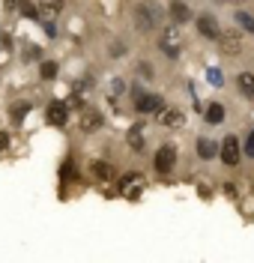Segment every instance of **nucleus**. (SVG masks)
Listing matches in <instances>:
<instances>
[{
	"mask_svg": "<svg viewBox=\"0 0 254 263\" xmlns=\"http://www.w3.org/2000/svg\"><path fill=\"white\" fill-rule=\"evenodd\" d=\"M237 84H239V90H242L245 96H248V99H254V75H251V72H239Z\"/></svg>",
	"mask_w": 254,
	"mask_h": 263,
	"instance_id": "nucleus-14",
	"label": "nucleus"
},
{
	"mask_svg": "<svg viewBox=\"0 0 254 263\" xmlns=\"http://www.w3.org/2000/svg\"><path fill=\"white\" fill-rule=\"evenodd\" d=\"M224 3H242V0H224Z\"/></svg>",
	"mask_w": 254,
	"mask_h": 263,
	"instance_id": "nucleus-29",
	"label": "nucleus"
},
{
	"mask_svg": "<svg viewBox=\"0 0 254 263\" xmlns=\"http://www.w3.org/2000/svg\"><path fill=\"white\" fill-rule=\"evenodd\" d=\"M221 120H224V108H221L219 102H216V105H209V108H206V123H212V126H219Z\"/></svg>",
	"mask_w": 254,
	"mask_h": 263,
	"instance_id": "nucleus-15",
	"label": "nucleus"
},
{
	"mask_svg": "<svg viewBox=\"0 0 254 263\" xmlns=\"http://www.w3.org/2000/svg\"><path fill=\"white\" fill-rule=\"evenodd\" d=\"M24 111H30V105H18L15 111H12V117H15V120H21V117H24Z\"/></svg>",
	"mask_w": 254,
	"mask_h": 263,
	"instance_id": "nucleus-25",
	"label": "nucleus"
},
{
	"mask_svg": "<svg viewBox=\"0 0 254 263\" xmlns=\"http://www.w3.org/2000/svg\"><path fill=\"white\" fill-rule=\"evenodd\" d=\"M54 75H57V63H42V78H45V81H51Z\"/></svg>",
	"mask_w": 254,
	"mask_h": 263,
	"instance_id": "nucleus-21",
	"label": "nucleus"
},
{
	"mask_svg": "<svg viewBox=\"0 0 254 263\" xmlns=\"http://www.w3.org/2000/svg\"><path fill=\"white\" fill-rule=\"evenodd\" d=\"M18 9H21V15H27V18L39 15V9H36V6L30 3V0H21V6H18Z\"/></svg>",
	"mask_w": 254,
	"mask_h": 263,
	"instance_id": "nucleus-20",
	"label": "nucleus"
},
{
	"mask_svg": "<svg viewBox=\"0 0 254 263\" xmlns=\"http://www.w3.org/2000/svg\"><path fill=\"white\" fill-rule=\"evenodd\" d=\"M198 30H201V36H206V39H219V24H216V18L209 15H201L198 18Z\"/></svg>",
	"mask_w": 254,
	"mask_h": 263,
	"instance_id": "nucleus-7",
	"label": "nucleus"
},
{
	"mask_svg": "<svg viewBox=\"0 0 254 263\" xmlns=\"http://www.w3.org/2000/svg\"><path fill=\"white\" fill-rule=\"evenodd\" d=\"M138 111H141V114L162 111V96H141V99H138Z\"/></svg>",
	"mask_w": 254,
	"mask_h": 263,
	"instance_id": "nucleus-9",
	"label": "nucleus"
},
{
	"mask_svg": "<svg viewBox=\"0 0 254 263\" xmlns=\"http://www.w3.org/2000/svg\"><path fill=\"white\" fill-rule=\"evenodd\" d=\"M102 126V114L99 111H84V117H81V129L84 132H96Z\"/></svg>",
	"mask_w": 254,
	"mask_h": 263,
	"instance_id": "nucleus-10",
	"label": "nucleus"
},
{
	"mask_svg": "<svg viewBox=\"0 0 254 263\" xmlns=\"http://www.w3.org/2000/svg\"><path fill=\"white\" fill-rule=\"evenodd\" d=\"M138 72H141L144 78H152V66L150 63H141V66H138Z\"/></svg>",
	"mask_w": 254,
	"mask_h": 263,
	"instance_id": "nucleus-24",
	"label": "nucleus"
},
{
	"mask_svg": "<svg viewBox=\"0 0 254 263\" xmlns=\"http://www.w3.org/2000/svg\"><path fill=\"white\" fill-rule=\"evenodd\" d=\"M159 21H162V9H159L152 0L138 3V9H135V27L138 30H155Z\"/></svg>",
	"mask_w": 254,
	"mask_h": 263,
	"instance_id": "nucleus-1",
	"label": "nucleus"
},
{
	"mask_svg": "<svg viewBox=\"0 0 254 263\" xmlns=\"http://www.w3.org/2000/svg\"><path fill=\"white\" fill-rule=\"evenodd\" d=\"M221 159H224V164H237L239 162V141L233 138V135L224 138V144H221Z\"/></svg>",
	"mask_w": 254,
	"mask_h": 263,
	"instance_id": "nucleus-5",
	"label": "nucleus"
},
{
	"mask_svg": "<svg viewBox=\"0 0 254 263\" xmlns=\"http://www.w3.org/2000/svg\"><path fill=\"white\" fill-rule=\"evenodd\" d=\"M93 174L99 180H111V164L108 162H93Z\"/></svg>",
	"mask_w": 254,
	"mask_h": 263,
	"instance_id": "nucleus-18",
	"label": "nucleus"
},
{
	"mask_svg": "<svg viewBox=\"0 0 254 263\" xmlns=\"http://www.w3.org/2000/svg\"><path fill=\"white\" fill-rule=\"evenodd\" d=\"M206 75H209V84H219V87H221V81H224V78H221V72H219V69H209Z\"/></svg>",
	"mask_w": 254,
	"mask_h": 263,
	"instance_id": "nucleus-22",
	"label": "nucleus"
},
{
	"mask_svg": "<svg viewBox=\"0 0 254 263\" xmlns=\"http://www.w3.org/2000/svg\"><path fill=\"white\" fill-rule=\"evenodd\" d=\"M162 126L180 129V126H183V111H177V108H170V111H162Z\"/></svg>",
	"mask_w": 254,
	"mask_h": 263,
	"instance_id": "nucleus-13",
	"label": "nucleus"
},
{
	"mask_svg": "<svg viewBox=\"0 0 254 263\" xmlns=\"http://www.w3.org/2000/svg\"><path fill=\"white\" fill-rule=\"evenodd\" d=\"M219 48H221V54H227V57H237L239 51H242V39H239V33L237 30L219 33Z\"/></svg>",
	"mask_w": 254,
	"mask_h": 263,
	"instance_id": "nucleus-3",
	"label": "nucleus"
},
{
	"mask_svg": "<svg viewBox=\"0 0 254 263\" xmlns=\"http://www.w3.org/2000/svg\"><path fill=\"white\" fill-rule=\"evenodd\" d=\"M237 24H239V27H242V30L254 33V18L248 15V12H237Z\"/></svg>",
	"mask_w": 254,
	"mask_h": 263,
	"instance_id": "nucleus-19",
	"label": "nucleus"
},
{
	"mask_svg": "<svg viewBox=\"0 0 254 263\" xmlns=\"http://www.w3.org/2000/svg\"><path fill=\"white\" fill-rule=\"evenodd\" d=\"M129 147L135 149V153H141V149H144V126H141V123L129 129Z\"/></svg>",
	"mask_w": 254,
	"mask_h": 263,
	"instance_id": "nucleus-12",
	"label": "nucleus"
},
{
	"mask_svg": "<svg viewBox=\"0 0 254 263\" xmlns=\"http://www.w3.org/2000/svg\"><path fill=\"white\" fill-rule=\"evenodd\" d=\"M36 9L51 21L54 15H60V12H63V0H39V6H36Z\"/></svg>",
	"mask_w": 254,
	"mask_h": 263,
	"instance_id": "nucleus-8",
	"label": "nucleus"
},
{
	"mask_svg": "<svg viewBox=\"0 0 254 263\" xmlns=\"http://www.w3.org/2000/svg\"><path fill=\"white\" fill-rule=\"evenodd\" d=\"M24 60H39V48H36V45H30V48L24 51Z\"/></svg>",
	"mask_w": 254,
	"mask_h": 263,
	"instance_id": "nucleus-23",
	"label": "nucleus"
},
{
	"mask_svg": "<svg viewBox=\"0 0 254 263\" xmlns=\"http://www.w3.org/2000/svg\"><path fill=\"white\" fill-rule=\"evenodd\" d=\"M21 6V0H6V9H18Z\"/></svg>",
	"mask_w": 254,
	"mask_h": 263,
	"instance_id": "nucleus-28",
	"label": "nucleus"
},
{
	"mask_svg": "<svg viewBox=\"0 0 254 263\" xmlns=\"http://www.w3.org/2000/svg\"><path fill=\"white\" fill-rule=\"evenodd\" d=\"M245 149H248V156H251V159H254V132H251V135H248V144H245Z\"/></svg>",
	"mask_w": 254,
	"mask_h": 263,
	"instance_id": "nucleus-26",
	"label": "nucleus"
},
{
	"mask_svg": "<svg viewBox=\"0 0 254 263\" xmlns=\"http://www.w3.org/2000/svg\"><path fill=\"white\" fill-rule=\"evenodd\" d=\"M173 162H177V149H173V144L159 147V153H155V171H159V174H168L170 167H173Z\"/></svg>",
	"mask_w": 254,
	"mask_h": 263,
	"instance_id": "nucleus-4",
	"label": "nucleus"
},
{
	"mask_svg": "<svg viewBox=\"0 0 254 263\" xmlns=\"http://www.w3.org/2000/svg\"><path fill=\"white\" fill-rule=\"evenodd\" d=\"M159 45H162V51H165L168 57H180V51H183V36H180V27H165L162 39H159Z\"/></svg>",
	"mask_w": 254,
	"mask_h": 263,
	"instance_id": "nucleus-2",
	"label": "nucleus"
},
{
	"mask_svg": "<svg viewBox=\"0 0 254 263\" xmlns=\"http://www.w3.org/2000/svg\"><path fill=\"white\" fill-rule=\"evenodd\" d=\"M9 147V135H6V132H0V149H6Z\"/></svg>",
	"mask_w": 254,
	"mask_h": 263,
	"instance_id": "nucleus-27",
	"label": "nucleus"
},
{
	"mask_svg": "<svg viewBox=\"0 0 254 263\" xmlns=\"http://www.w3.org/2000/svg\"><path fill=\"white\" fill-rule=\"evenodd\" d=\"M170 15H173V21H177V24H183V21H188V18H191V12H188V6L183 3V0H173V3H170Z\"/></svg>",
	"mask_w": 254,
	"mask_h": 263,
	"instance_id": "nucleus-11",
	"label": "nucleus"
},
{
	"mask_svg": "<svg viewBox=\"0 0 254 263\" xmlns=\"http://www.w3.org/2000/svg\"><path fill=\"white\" fill-rule=\"evenodd\" d=\"M69 120V108L63 105V102H51L48 105V123L51 126H66Z\"/></svg>",
	"mask_w": 254,
	"mask_h": 263,
	"instance_id": "nucleus-6",
	"label": "nucleus"
},
{
	"mask_svg": "<svg viewBox=\"0 0 254 263\" xmlns=\"http://www.w3.org/2000/svg\"><path fill=\"white\" fill-rule=\"evenodd\" d=\"M198 153H201V159H212L216 156V144L203 138V141H198Z\"/></svg>",
	"mask_w": 254,
	"mask_h": 263,
	"instance_id": "nucleus-17",
	"label": "nucleus"
},
{
	"mask_svg": "<svg viewBox=\"0 0 254 263\" xmlns=\"http://www.w3.org/2000/svg\"><path fill=\"white\" fill-rule=\"evenodd\" d=\"M120 189H123V195H129V197H138V189H141V180H138V177H129V180H123V182H120Z\"/></svg>",
	"mask_w": 254,
	"mask_h": 263,
	"instance_id": "nucleus-16",
	"label": "nucleus"
}]
</instances>
